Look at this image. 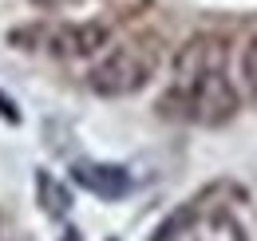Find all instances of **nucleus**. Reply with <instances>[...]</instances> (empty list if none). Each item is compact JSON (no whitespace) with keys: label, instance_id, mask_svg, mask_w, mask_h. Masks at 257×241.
<instances>
[{"label":"nucleus","instance_id":"7ed1b4c3","mask_svg":"<svg viewBox=\"0 0 257 241\" xmlns=\"http://www.w3.org/2000/svg\"><path fill=\"white\" fill-rule=\"evenodd\" d=\"M159 241H245V229L229 210L190 206L162 229Z\"/></svg>","mask_w":257,"mask_h":241},{"label":"nucleus","instance_id":"0eeeda50","mask_svg":"<svg viewBox=\"0 0 257 241\" xmlns=\"http://www.w3.org/2000/svg\"><path fill=\"white\" fill-rule=\"evenodd\" d=\"M36 190H40V210L48 213V217H64L67 213V190L60 186V182L52 178V174H40L36 178Z\"/></svg>","mask_w":257,"mask_h":241},{"label":"nucleus","instance_id":"f257e3e1","mask_svg":"<svg viewBox=\"0 0 257 241\" xmlns=\"http://www.w3.org/2000/svg\"><path fill=\"white\" fill-rule=\"evenodd\" d=\"M162 115L198 123V127H225L241 111V95L233 87V79L225 75V67H210L194 79H178L170 91L159 99Z\"/></svg>","mask_w":257,"mask_h":241},{"label":"nucleus","instance_id":"423d86ee","mask_svg":"<svg viewBox=\"0 0 257 241\" xmlns=\"http://www.w3.org/2000/svg\"><path fill=\"white\" fill-rule=\"evenodd\" d=\"M71 182L83 186L95 198H123L131 190V174L115 162H75L71 166Z\"/></svg>","mask_w":257,"mask_h":241},{"label":"nucleus","instance_id":"6e6552de","mask_svg":"<svg viewBox=\"0 0 257 241\" xmlns=\"http://www.w3.org/2000/svg\"><path fill=\"white\" fill-rule=\"evenodd\" d=\"M241 83H245V95L257 107V40H249L245 52H241Z\"/></svg>","mask_w":257,"mask_h":241},{"label":"nucleus","instance_id":"1a4fd4ad","mask_svg":"<svg viewBox=\"0 0 257 241\" xmlns=\"http://www.w3.org/2000/svg\"><path fill=\"white\" fill-rule=\"evenodd\" d=\"M64 241H79V233H75V229H67V233H64Z\"/></svg>","mask_w":257,"mask_h":241},{"label":"nucleus","instance_id":"f03ea898","mask_svg":"<svg viewBox=\"0 0 257 241\" xmlns=\"http://www.w3.org/2000/svg\"><path fill=\"white\" fill-rule=\"evenodd\" d=\"M159 71V44L155 40H127L111 48L103 60L87 71V87L103 99H127L151 83Z\"/></svg>","mask_w":257,"mask_h":241},{"label":"nucleus","instance_id":"39448f33","mask_svg":"<svg viewBox=\"0 0 257 241\" xmlns=\"http://www.w3.org/2000/svg\"><path fill=\"white\" fill-rule=\"evenodd\" d=\"M210 67H225V44L218 36H194L174 56V83L178 79H194V75H202Z\"/></svg>","mask_w":257,"mask_h":241},{"label":"nucleus","instance_id":"20e7f679","mask_svg":"<svg viewBox=\"0 0 257 241\" xmlns=\"http://www.w3.org/2000/svg\"><path fill=\"white\" fill-rule=\"evenodd\" d=\"M111 28L103 20H79V24H60V28L48 32V48L60 56V60H83V56H95L107 48Z\"/></svg>","mask_w":257,"mask_h":241}]
</instances>
